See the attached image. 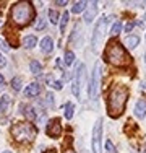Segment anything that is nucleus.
I'll return each mask as SVG.
<instances>
[{
    "label": "nucleus",
    "instance_id": "obj_24",
    "mask_svg": "<svg viewBox=\"0 0 146 153\" xmlns=\"http://www.w3.org/2000/svg\"><path fill=\"white\" fill-rule=\"evenodd\" d=\"M49 18H50V23H58V15H57V12L55 10H49Z\"/></svg>",
    "mask_w": 146,
    "mask_h": 153
},
{
    "label": "nucleus",
    "instance_id": "obj_27",
    "mask_svg": "<svg viewBox=\"0 0 146 153\" xmlns=\"http://www.w3.org/2000/svg\"><path fill=\"white\" fill-rule=\"evenodd\" d=\"M0 49H2V51H3V52H8V51H10V46H8V44H7V42H5V41H3V39H2V38H0Z\"/></svg>",
    "mask_w": 146,
    "mask_h": 153
},
{
    "label": "nucleus",
    "instance_id": "obj_36",
    "mask_svg": "<svg viewBox=\"0 0 146 153\" xmlns=\"http://www.w3.org/2000/svg\"><path fill=\"white\" fill-rule=\"evenodd\" d=\"M145 20H146V13H145Z\"/></svg>",
    "mask_w": 146,
    "mask_h": 153
},
{
    "label": "nucleus",
    "instance_id": "obj_9",
    "mask_svg": "<svg viewBox=\"0 0 146 153\" xmlns=\"http://www.w3.org/2000/svg\"><path fill=\"white\" fill-rule=\"evenodd\" d=\"M97 13V3L96 2H91L89 3V8L85 12V21L86 23H91V21L94 20V16H96Z\"/></svg>",
    "mask_w": 146,
    "mask_h": 153
},
{
    "label": "nucleus",
    "instance_id": "obj_23",
    "mask_svg": "<svg viewBox=\"0 0 146 153\" xmlns=\"http://www.w3.org/2000/svg\"><path fill=\"white\" fill-rule=\"evenodd\" d=\"M12 86H13V90H16V91L21 90V78L20 76H15V78L12 80Z\"/></svg>",
    "mask_w": 146,
    "mask_h": 153
},
{
    "label": "nucleus",
    "instance_id": "obj_22",
    "mask_svg": "<svg viewBox=\"0 0 146 153\" xmlns=\"http://www.w3.org/2000/svg\"><path fill=\"white\" fill-rule=\"evenodd\" d=\"M120 31H122V23H120V21H115L114 26H112V30H111V34L112 36H117Z\"/></svg>",
    "mask_w": 146,
    "mask_h": 153
},
{
    "label": "nucleus",
    "instance_id": "obj_17",
    "mask_svg": "<svg viewBox=\"0 0 146 153\" xmlns=\"http://www.w3.org/2000/svg\"><path fill=\"white\" fill-rule=\"evenodd\" d=\"M29 70H31V74L39 75V74H41V70H42V65L39 64L38 60H32L31 64H29Z\"/></svg>",
    "mask_w": 146,
    "mask_h": 153
},
{
    "label": "nucleus",
    "instance_id": "obj_33",
    "mask_svg": "<svg viewBox=\"0 0 146 153\" xmlns=\"http://www.w3.org/2000/svg\"><path fill=\"white\" fill-rule=\"evenodd\" d=\"M46 153H55V152H52V150H49V152H46Z\"/></svg>",
    "mask_w": 146,
    "mask_h": 153
},
{
    "label": "nucleus",
    "instance_id": "obj_15",
    "mask_svg": "<svg viewBox=\"0 0 146 153\" xmlns=\"http://www.w3.org/2000/svg\"><path fill=\"white\" fill-rule=\"evenodd\" d=\"M36 44H38V39L34 38V36H24L23 39V46L26 47V49H32Z\"/></svg>",
    "mask_w": 146,
    "mask_h": 153
},
{
    "label": "nucleus",
    "instance_id": "obj_30",
    "mask_svg": "<svg viewBox=\"0 0 146 153\" xmlns=\"http://www.w3.org/2000/svg\"><path fill=\"white\" fill-rule=\"evenodd\" d=\"M55 5H60V7H63V5H67V2H65V0H57V2H55Z\"/></svg>",
    "mask_w": 146,
    "mask_h": 153
},
{
    "label": "nucleus",
    "instance_id": "obj_13",
    "mask_svg": "<svg viewBox=\"0 0 146 153\" xmlns=\"http://www.w3.org/2000/svg\"><path fill=\"white\" fill-rule=\"evenodd\" d=\"M138 42H140V38H138V36H127L123 44H125L127 49H135V47L138 46Z\"/></svg>",
    "mask_w": 146,
    "mask_h": 153
},
{
    "label": "nucleus",
    "instance_id": "obj_16",
    "mask_svg": "<svg viewBox=\"0 0 146 153\" xmlns=\"http://www.w3.org/2000/svg\"><path fill=\"white\" fill-rule=\"evenodd\" d=\"M86 7H88V2H75L72 7V12L73 13H81Z\"/></svg>",
    "mask_w": 146,
    "mask_h": 153
},
{
    "label": "nucleus",
    "instance_id": "obj_2",
    "mask_svg": "<svg viewBox=\"0 0 146 153\" xmlns=\"http://www.w3.org/2000/svg\"><path fill=\"white\" fill-rule=\"evenodd\" d=\"M104 57L109 64L115 65V67H125V65L130 64V57L128 54L125 52V49L122 47V44L117 41H111L105 47Z\"/></svg>",
    "mask_w": 146,
    "mask_h": 153
},
{
    "label": "nucleus",
    "instance_id": "obj_37",
    "mask_svg": "<svg viewBox=\"0 0 146 153\" xmlns=\"http://www.w3.org/2000/svg\"><path fill=\"white\" fill-rule=\"evenodd\" d=\"M145 62H146V56H145Z\"/></svg>",
    "mask_w": 146,
    "mask_h": 153
},
{
    "label": "nucleus",
    "instance_id": "obj_31",
    "mask_svg": "<svg viewBox=\"0 0 146 153\" xmlns=\"http://www.w3.org/2000/svg\"><path fill=\"white\" fill-rule=\"evenodd\" d=\"M2 65H5V59H3L2 56H0V67H2Z\"/></svg>",
    "mask_w": 146,
    "mask_h": 153
},
{
    "label": "nucleus",
    "instance_id": "obj_6",
    "mask_svg": "<svg viewBox=\"0 0 146 153\" xmlns=\"http://www.w3.org/2000/svg\"><path fill=\"white\" fill-rule=\"evenodd\" d=\"M99 83H101V64L97 62L94 65V70L91 74V80H89V98L91 100H97L99 94Z\"/></svg>",
    "mask_w": 146,
    "mask_h": 153
},
{
    "label": "nucleus",
    "instance_id": "obj_1",
    "mask_svg": "<svg viewBox=\"0 0 146 153\" xmlns=\"http://www.w3.org/2000/svg\"><path fill=\"white\" fill-rule=\"evenodd\" d=\"M128 100V90L123 85H115L111 90L107 98V111L111 117H119L125 109V103Z\"/></svg>",
    "mask_w": 146,
    "mask_h": 153
},
{
    "label": "nucleus",
    "instance_id": "obj_11",
    "mask_svg": "<svg viewBox=\"0 0 146 153\" xmlns=\"http://www.w3.org/2000/svg\"><path fill=\"white\" fill-rule=\"evenodd\" d=\"M39 93H41V86H39L38 83H31V85H28L26 90H24V96H28V98H34V96H38Z\"/></svg>",
    "mask_w": 146,
    "mask_h": 153
},
{
    "label": "nucleus",
    "instance_id": "obj_7",
    "mask_svg": "<svg viewBox=\"0 0 146 153\" xmlns=\"http://www.w3.org/2000/svg\"><path fill=\"white\" fill-rule=\"evenodd\" d=\"M101 137H102V119H97L93 129V153H101Z\"/></svg>",
    "mask_w": 146,
    "mask_h": 153
},
{
    "label": "nucleus",
    "instance_id": "obj_34",
    "mask_svg": "<svg viewBox=\"0 0 146 153\" xmlns=\"http://www.w3.org/2000/svg\"><path fill=\"white\" fill-rule=\"evenodd\" d=\"M67 153H73V152H72V150H68V152H67Z\"/></svg>",
    "mask_w": 146,
    "mask_h": 153
},
{
    "label": "nucleus",
    "instance_id": "obj_29",
    "mask_svg": "<svg viewBox=\"0 0 146 153\" xmlns=\"http://www.w3.org/2000/svg\"><path fill=\"white\" fill-rule=\"evenodd\" d=\"M133 26H135V23H127V26H125V31H127V33H130L131 30H133Z\"/></svg>",
    "mask_w": 146,
    "mask_h": 153
},
{
    "label": "nucleus",
    "instance_id": "obj_32",
    "mask_svg": "<svg viewBox=\"0 0 146 153\" xmlns=\"http://www.w3.org/2000/svg\"><path fill=\"white\" fill-rule=\"evenodd\" d=\"M2 85H3V76L0 75V86H2Z\"/></svg>",
    "mask_w": 146,
    "mask_h": 153
},
{
    "label": "nucleus",
    "instance_id": "obj_19",
    "mask_svg": "<svg viewBox=\"0 0 146 153\" xmlns=\"http://www.w3.org/2000/svg\"><path fill=\"white\" fill-rule=\"evenodd\" d=\"M67 23H68V12H63V15L60 16V31L63 33L65 28H67Z\"/></svg>",
    "mask_w": 146,
    "mask_h": 153
},
{
    "label": "nucleus",
    "instance_id": "obj_26",
    "mask_svg": "<svg viewBox=\"0 0 146 153\" xmlns=\"http://www.w3.org/2000/svg\"><path fill=\"white\" fill-rule=\"evenodd\" d=\"M105 152L107 153H115V147H114V143H112L111 140L105 142Z\"/></svg>",
    "mask_w": 146,
    "mask_h": 153
},
{
    "label": "nucleus",
    "instance_id": "obj_28",
    "mask_svg": "<svg viewBox=\"0 0 146 153\" xmlns=\"http://www.w3.org/2000/svg\"><path fill=\"white\" fill-rule=\"evenodd\" d=\"M46 101H47V106L52 108V106H54V94L49 93V94H47V98H46Z\"/></svg>",
    "mask_w": 146,
    "mask_h": 153
},
{
    "label": "nucleus",
    "instance_id": "obj_10",
    "mask_svg": "<svg viewBox=\"0 0 146 153\" xmlns=\"http://www.w3.org/2000/svg\"><path fill=\"white\" fill-rule=\"evenodd\" d=\"M135 116L140 119H143L146 116V101L145 100L136 101V104H135Z\"/></svg>",
    "mask_w": 146,
    "mask_h": 153
},
{
    "label": "nucleus",
    "instance_id": "obj_18",
    "mask_svg": "<svg viewBox=\"0 0 146 153\" xmlns=\"http://www.w3.org/2000/svg\"><path fill=\"white\" fill-rule=\"evenodd\" d=\"M21 109H24V111H23V114L26 116V117L29 119V121L36 119V112H34V109H32V108H29V106H21Z\"/></svg>",
    "mask_w": 146,
    "mask_h": 153
},
{
    "label": "nucleus",
    "instance_id": "obj_14",
    "mask_svg": "<svg viewBox=\"0 0 146 153\" xmlns=\"http://www.w3.org/2000/svg\"><path fill=\"white\" fill-rule=\"evenodd\" d=\"M10 106H12V98L8 94H3L2 100H0V111L2 112H8Z\"/></svg>",
    "mask_w": 146,
    "mask_h": 153
},
{
    "label": "nucleus",
    "instance_id": "obj_3",
    "mask_svg": "<svg viewBox=\"0 0 146 153\" xmlns=\"http://www.w3.org/2000/svg\"><path fill=\"white\" fill-rule=\"evenodd\" d=\"M12 20L18 26H26L34 18V7L29 2H18L12 7Z\"/></svg>",
    "mask_w": 146,
    "mask_h": 153
},
{
    "label": "nucleus",
    "instance_id": "obj_4",
    "mask_svg": "<svg viewBox=\"0 0 146 153\" xmlns=\"http://www.w3.org/2000/svg\"><path fill=\"white\" fill-rule=\"evenodd\" d=\"M36 134H38L36 127L29 122H16L12 127V135L18 142H31L36 137Z\"/></svg>",
    "mask_w": 146,
    "mask_h": 153
},
{
    "label": "nucleus",
    "instance_id": "obj_35",
    "mask_svg": "<svg viewBox=\"0 0 146 153\" xmlns=\"http://www.w3.org/2000/svg\"><path fill=\"white\" fill-rule=\"evenodd\" d=\"M3 153H12V152H3Z\"/></svg>",
    "mask_w": 146,
    "mask_h": 153
},
{
    "label": "nucleus",
    "instance_id": "obj_5",
    "mask_svg": "<svg viewBox=\"0 0 146 153\" xmlns=\"http://www.w3.org/2000/svg\"><path fill=\"white\" fill-rule=\"evenodd\" d=\"M109 21H111V18L102 16L101 20L96 23V26H94V33H93V39H91V46H93V51H96L97 46L101 44L102 38H104V34H105V26H107Z\"/></svg>",
    "mask_w": 146,
    "mask_h": 153
},
{
    "label": "nucleus",
    "instance_id": "obj_20",
    "mask_svg": "<svg viewBox=\"0 0 146 153\" xmlns=\"http://www.w3.org/2000/svg\"><path fill=\"white\" fill-rule=\"evenodd\" d=\"M73 117V104L67 103L65 104V119H72Z\"/></svg>",
    "mask_w": 146,
    "mask_h": 153
},
{
    "label": "nucleus",
    "instance_id": "obj_21",
    "mask_svg": "<svg viewBox=\"0 0 146 153\" xmlns=\"http://www.w3.org/2000/svg\"><path fill=\"white\" fill-rule=\"evenodd\" d=\"M73 62H75V54H73L72 51H67V52H65V64L72 65Z\"/></svg>",
    "mask_w": 146,
    "mask_h": 153
},
{
    "label": "nucleus",
    "instance_id": "obj_25",
    "mask_svg": "<svg viewBox=\"0 0 146 153\" xmlns=\"http://www.w3.org/2000/svg\"><path fill=\"white\" fill-rule=\"evenodd\" d=\"M36 30L38 31H41V30H44V28H46V20H44V18H38V21H36Z\"/></svg>",
    "mask_w": 146,
    "mask_h": 153
},
{
    "label": "nucleus",
    "instance_id": "obj_12",
    "mask_svg": "<svg viewBox=\"0 0 146 153\" xmlns=\"http://www.w3.org/2000/svg\"><path fill=\"white\" fill-rule=\"evenodd\" d=\"M52 49H54V41L49 38V36L44 38L41 41V51L44 54H49V52H52Z\"/></svg>",
    "mask_w": 146,
    "mask_h": 153
},
{
    "label": "nucleus",
    "instance_id": "obj_8",
    "mask_svg": "<svg viewBox=\"0 0 146 153\" xmlns=\"http://www.w3.org/2000/svg\"><path fill=\"white\" fill-rule=\"evenodd\" d=\"M46 132H47V135L52 137V138L60 137V134H62V124H60V121H58V119H52V121H49Z\"/></svg>",
    "mask_w": 146,
    "mask_h": 153
}]
</instances>
